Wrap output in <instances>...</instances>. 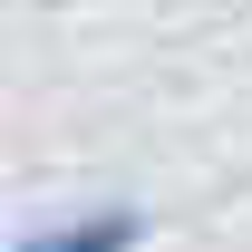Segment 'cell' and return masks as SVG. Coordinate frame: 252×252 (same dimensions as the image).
<instances>
[{
    "instance_id": "cell-1",
    "label": "cell",
    "mask_w": 252,
    "mask_h": 252,
    "mask_svg": "<svg viewBox=\"0 0 252 252\" xmlns=\"http://www.w3.org/2000/svg\"><path fill=\"white\" fill-rule=\"evenodd\" d=\"M136 243H146V214H136V204H97V214H78V223L30 233L20 252H136Z\"/></svg>"
}]
</instances>
